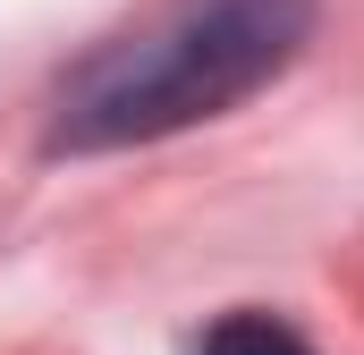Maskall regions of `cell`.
Instances as JSON below:
<instances>
[{
  "mask_svg": "<svg viewBox=\"0 0 364 355\" xmlns=\"http://www.w3.org/2000/svg\"><path fill=\"white\" fill-rule=\"evenodd\" d=\"M314 34V0H195L161 34L93 60L60 102V144H136L272 85Z\"/></svg>",
  "mask_w": 364,
  "mask_h": 355,
  "instance_id": "obj_1",
  "label": "cell"
},
{
  "mask_svg": "<svg viewBox=\"0 0 364 355\" xmlns=\"http://www.w3.org/2000/svg\"><path fill=\"white\" fill-rule=\"evenodd\" d=\"M203 355H314L288 322H272V313H229L212 339H203Z\"/></svg>",
  "mask_w": 364,
  "mask_h": 355,
  "instance_id": "obj_2",
  "label": "cell"
}]
</instances>
